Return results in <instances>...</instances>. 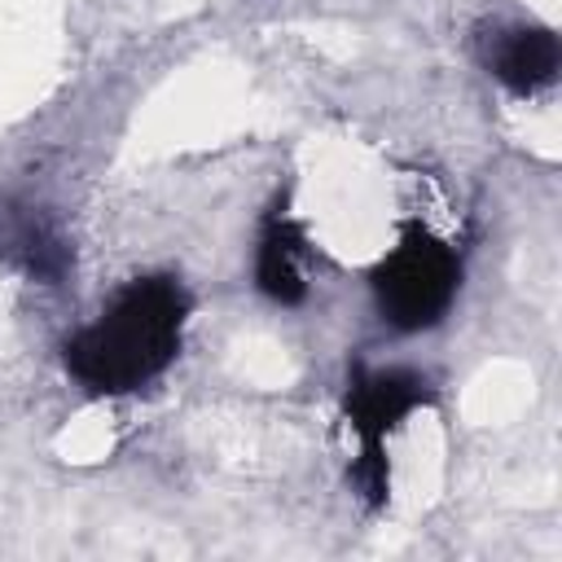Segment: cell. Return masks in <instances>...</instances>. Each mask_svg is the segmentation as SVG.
I'll return each instance as SVG.
<instances>
[{
	"mask_svg": "<svg viewBox=\"0 0 562 562\" xmlns=\"http://www.w3.org/2000/svg\"><path fill=\"white\" fill-rule=\"evenodd\" d=\"M0 259L22 268L35 281H61L70 268V246L57 220L35 202H4L0 206Z\"/></svg>",
	"mask_w": 562,
	"mask_h": 562,
	"instance_id": "277c9868",
	"label": "cell"
},
{
	"mask_svg": "<svg viewBox=\"0 0 562 562\" xmlns=\"http://www.w3.org/2000/svg\"><path fill=\"white\" fill-rule=\"evenodd\" d=\"M303 228L285 215V211H268L263 228H259V250H255V281L259 290L281 303L294 307L307 299V281L299 272V255H303Z\"/></svg>",
	"mask_w": 562,
	"mask_h": 562,
	"instance_id": "8992f818",
	"label": "cell"
},
{
	"mask_svg": "<svg viewBox=\"0 0 562 562\" xmlns=\"http://www.w3.org/2000/svg\"><path fill=\"white\" fill-rule=\"evenodd\" d=\"M378 312L391 329L417 334L448 316L461 285V255L422 224H408L400 246L369 272Z\"/></svg>",
	"mask_w": 562,
	"mask_h": 562,
	"instance_id": "7a4b0ae2",
	"label": "cell"
},
{
	"mask_svg": "<svg viewBox=\"0 0 562 562\" xmlns=\"http://www.w3.org/2000/svg\"><path fill=\"white\" fill-rule=\"evenodd\" d=\"M189 294L176 277H136L110 307L66 338V373L92 395H127L154 382L180 351Z\"/></svg>",
	"mask_w": 562,
	"mask_h": 562,
	"instance_id": "6da1fadb",
	"label": "cell"
},
{
	"mask_svg": "<svg viewBox=\"0 0 562 562\" xmlns=\"http://www.w3.org/2000/svg\"><path fill=\"white\" fill-rule=\"evenodd\" d=\"M435 391L422 373L413 369H364L356 364L347 378V395H342V413L347 426L360 439V461L351 465V483L360 487L364 505L378 509L386 501L391 474H386V435L417 408L426 404Z\"/></svg>",
	"mask_w": 562,
	"mask_h": 562,
	"instance_id": "3957f363",
	"label": "cell"
},
{
	"mask_svg": "<svg viewBox=\"0 0 562 562\" xmlns=\"http://www.w3.org/2000/svg\"><path fill=\"white\" fill-rule=\"evenodd\" d=\"M487 70L518 97H531L558 79V35L549 26H505L483 44Z\"/></svg>",
	"mask_w": 562,
	"mask_h": 562,
	"instance_id": "5b68a950",
	"label": "cell"
}]
</instances>
